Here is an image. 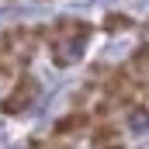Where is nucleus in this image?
<instances>
[{
	"instance_id": "nucleus-1",
	"label": "nucleus",
	"mask_w": 149,
	"mask_h": 149,
	"mask_svg": "<svg viewBox=\"0 0 149 149\" xmlns=\"http://www.w3.org/2000/svg\"><path fill=\"white\" fill-rule=\"evenodd\" d=\"M38 97V80L31 73H17L10 80V94L0 101V114H7V118H17V114H24L31 104H35Z\"/></svg>"
},
{
	"instance_id": "nucleus-2",
	"label": "nucleus",
	"mask_w": 149,
	"mask_h": 149,
	"mask_svg": "<svg viewBox=\"0 0 149 149\" xmlns=\"http://www.w3.org/2000/svg\"><path fill=\"white\" fill-rule=\"evenodd\" d=\"M90 125H94V114H90V108H70L63 118H56V121H52V135L73 139L76 132H87Z\"/></svg>"
},
{
	"instance_id": "nucleus-3",
	"label": "nucleus",
	"mask_w": 149,
	"mask_h": 149,
	"mask_svg": "<svg viewBox=\"0 0 149 149\" xmlns=\"http://www.w3.org/2000/svg\"><path fill=\"white\" fill-rule=\"evenodd\" d=\"M90 146H125V139H121V128L114 125L111 118L97 121V128H94V135H90Z\"/></svg>"
},
{
	"instance_id": "nucleus-4",
	"label": "nucleus",
	"mask_w": 149,
	"mask_h": 149,
	"mask_svg": "<svg viewBox=\"0 0 149 149\" xmlns=\"http://www.w3.org/2000/svg\"><path fill=\"white\" fill-rule=\"evenodd\" d=\"M101 28H104V35H121V31H132V28H135V21H132L128 14L114 10V14H104Z\"/></svg>"
},
{
	"instance_id": "nucleus-5",
	"label": "nucleus",
	"mask_w": 149,
	"mask_h": 149,
	"mask_svg": "<svg viewBox=\"0 0 149 149\" xmlns=\"http://www.w3.org/2000/svg\"><path fill=\"white\" fill-rule=\"evenodd\" d=\"M125 125L132 128V132H146L149 128V104H132L128 111H125Z\"/></svg>"
},
{
	"instance_id": "nucleus-6",
	"label": "nucleus",
	"mask_w": 149,
	"mask_h": 149,
	"mask_svg": "<svg viewBox=\"0 0 149 149\" xmlns=\"http://www.w3.org/2000/svg\"><path fill=\"white\" fill-rule=\"evenodd\" d=\"M114 111H118V104H114V97H108V94H101V97L90 104V114H94V121H104V118H111Z\"/></svg>"
},
{
	"instance_id": "nucleus-7",
	"label": "nucleus",
	"mask_w": 149,
	"mask_h": 149,
	"mask_svg": "<svg viewBox=\"0 0 149 149\" xmlns=\"http://www.w3.org/2000/svg\"><path fill=\"white\" fill-rule=\"evenodd\" d=\"M128 66H132L135 73H146V76H149V42H142V45H139V49L132 52Z\"/></svg>"
},
{
	"instance_id": "nucleus-8",
	"label": "nucleus",
	"mask_w": 149,
	"mask_h": 149,
	"mask_svg": "<svg viewBox=\"0 0 149 149\" xmlns=\"http://www.w3.org/2000/svg\"><path fill=\"white\" fill-rule=\"evenodd\" d=\"M14 76H17V66L10 63V56H0V80H7V83H10Z\"/></svg>"
}]
</instances>
